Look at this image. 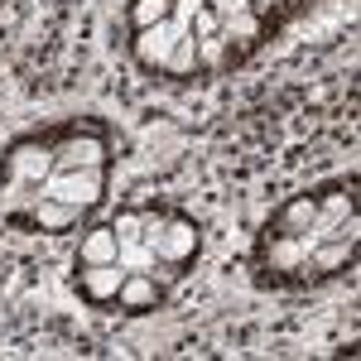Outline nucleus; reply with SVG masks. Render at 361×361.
Instances as JSON below:
<instances>
[{"label":"nucleus","mask_w":361,"mask_h":361,"mask_svg":"<svg viewBox=\"0 0 361 361\" xmlns=\"http://www.w3.org/2000/svg\"><path fill=\"white\" fill-rule=\"evenodd\" d=\"M39 188H44V197L73 202V207H82V212H87V207L102 197V173H97V169H68V173H63V169H54Z\"/></svg>","instance_id":"nucleus-1"},{"label":"nucleus","mask_w":361,"mask_h":361,"mask_svg":"<svg viewBox=\"0 0 361 361\" xmlns=\"http://www.w3.org/2000/svg\"><path fill=\"white\" fill-rule=\"evenodd\" d=\"M102 159H106V145L97 135H73V140H63L54 149V169H102Z\"/></svg>","instance_id":"nucleus-2"},{"label":"nucleus","mask_w":361,"mask_h":361,"mask_svg":"<svg viewBox=\"0 0 361 361\" xmlns=\"http://www.w3.org/2000/svg\"><path fill=\"white\" fill-rule=\"evenodd\" d=\"M178 39H183V34H178V25H169V20H159V25H149V29H140V39H135L140 63H154V68H164Z\"/></svg>","instance_id":"nucleus-3"},{"label":"nucleus","mask_w":361,"mask_h":361,"mask_svg":"<svg viewBox=\"0 0 361 361\" xmlns=\"http://www.w3.org/2000/svg\"><path fill=\"white\" fill-rule=\"evenodd\" d=\"M121 284H126V265H121V260L87 265V270H82V294H87V299H97V304L116 299V294H121Z\"/></svg>","instance_id":"nucleus-4"},{"label":"nucleus","mask_w":361,"mask_h":361,"mask_svg":"<svg viewBox=\"0 0 361 361\" xmlns=\"http://www.w3.org/2000/svg\"><path fill=\"white\" fill-rule=\"evenodd\" d=\"M197 246V231L193 222H164V231H159V241H154V250L164 255V260H188Z\"/></svg>","instance_id":"nucleus-5"},{"label":"nucleus","mask_w":361,"mask_h":361,"mask_svg":"<svg viewBox=\"0 0 361 361\" xmlns=\"http://www.w3.org/2000/svg\"><path fill=\"white\" fill-rule=\"evenodd\" d=\"M313 246H318L313 236H289V231H284L279 241H270V265H275V270H299Z\"/></svg>","instance_id":"nucleus-6"},{"label":"nucleus","mask_w":361,"mask_h":361,"mask_svg":"<svg viewBox=\"0 0 361 361\" xmlns=\"http://www.w3.org/2000/svg\"><path fill=\"white\" fill-rule=\"evenodd\" d=\"M34 217H39V226H44V231H68V226L82 222V207H73V202H58V197H39Z\"/></svg>","instance_id":"nucleus-7"},{"label":"nucleus","mask_w":361,"mask_h":361,"mask_svg":"<svg viewBox=\"0 0 361 361\" xmlns=\"http://www.w3.org/2000/svg\"><path fill=\"white\" fill-rule=\"evenodd\" d=\"M10 169L20 173V178H49L54 173V149H34V145H25V149H15L10 154Z\"/></svg>","instance_id":"nucleus-8"},{"label":"nucleus","mask_w":361,"mask_h":361,"mask_svg":"<svg viewBox=\"0 0 361 361\" xmlns=\"http://www.w3.org/2000/svg\"><path fill=\"white\" fill-rule=\"evenodd\" d=\"M82 260H87V265H106V260H121V236H116L111 226H97V231H87Z\"/></svg>","instance_id":"nucleus-9"},{"label":"nucleus","mask_w":361,"mask_h":361,"mask_svg":"<svg viewBox=\"0 0 361 361\" xmlns=\"http://www.w3.org/2000/svg\"><path fill=\"white\" fill-rule=\"evenodd\" d=\"M347 255H352V241H342V236H333L328 246H313V250H308L313 270H337V265H347Z\"/></svg>","instance_id":"nucleus-10"},{"label":"nucleus","mask_w":361,"mask_h":361,"mask_svg":"<svg viewBox=\"0 0 361 361\" xmlns=\"http://www.w3.org/2000/svg\"><path fill=\"white\" fill-rule=\"evenodd\" d=\"M313 217H318V202L313 197H294L284 207V231L289 236H304V226H313Z\"/></svg>","instance_id":"nucleus-11"},{"label":"nucleus","mask_w":361,"mask_h":361,"mask_svg":"<svg viewBox=\"0 0 361 361\" xmlns=\"http://www.w3.org/2000/svg\"><path fill=\"white\" fill-rule=\"evenodd\" d=\"M126 308H145V304H154V284L145 275H126V284H121V294H116Z\"/></svg>","instance_id":"nucleus-12"},{"label":"nucleus","mask_w":361,"mask_h":361,"mask_svg":"<svg viewBox=\"0 0 361 361\" xmlns=\"http://www.w3.org/2000/svg\"><path fill=\"white\" fill-rule=\"evenodd\" d=\"M169 5H173V0H135V5H130L135 29H149V25H159V20H169Z\"/></svg>","instance_id":"nucleus-13"},{"label":"nucleus","mask_w":361,"mask_h":361,"mask_svg":"<svg viewBox=\"0 0 361 361\" xmlns=\"http://www.w3.org/2000/svg\"><path fill=\"white\" fill-rule=\"evenodd\" d=\"M217 34H222V39H255V15H250V10H236V15L222 20Z\"/></svg>","instance_id":"nucleus-14"},{"label":"nucleus","mask_w":361,"mask_h":361,"mask_svg":"<svg viewBox=\"0 0 361 361\" xmlns=\"http://www.w3.org/2000/svg\"><path fill=\"white\" fill-rule=\"evenodd\" d=\"M318 217H323V222H347V217H352V197L347 193H328L323 207H318Z\"/></svg>","instance_id":"nucleus-15"},{"label":"nucleus","mask_w":361,"mask_h":361,"mask_svg":"<svg viewBox=\"0 0 361 361\" xmlns=\"http://www.w3.org/2000/svg\"><path fill=\"white\" fill-rule=\"evenodd\" d=\"M193 63H197V44H193V39H178V44H173V54H169V63H164V68H173V73H188Z\"/></svg>","instance_id":"nucleus-16"},{"label":"nucleus","mask_w":361,"mask_h":361,"mask_svg":"<svg viewBox=\"0 0 361 361\" xmlns=\"http://www.w3.org/2000/svg\"><path fill=\"white\" fill-rule=\"evenodd\" d=\"M193 29H197V39H212V34L222 29V15H217L212 5H197L193 10Z\"/></svg>","instance_id":"nucleus-17"},{"label":"nucleus","mask_w":361,"mask_h":361,"mask_svg":"<svg viewBox=\"0 0 361 361\" xmlns=\"http://www.w3.org/2000/svg\"><path fill=\"white\" fill-rule=\"evenodd\" d=\"M140 226H145V222H140L135 212H121V217H116V226H111V231H116V236H121V246H126V241H135V236H140Z\"/></svg>","instance_id":"nucleus-18"},{"label":"nucleus","mask_w":361,"mask_h":361,"mask_svg":"<svg viewBox=\"0 0 361 361\" xmlns=\"http://www.w3.org/2000/svg\"><path fill=\"white\" fill-rule=\"evenodd\" d=\"M212 10H217V15H236V10H250V0H212Z\"/></svg>","instance_id":"nucleus-19"},{"label":"nucleus","mask_w":361,"mask_h":361,"mask_svg":"<svg viewBox=\"0 0 361 361\" xmlns=\"http://www.w3.org/2000/svg\"><path fill=\"white\" fill-rule=\"evenodd\" d=\"M250 5H270V0H250Z\"/></svg>","instance_id":"nucleus-20"}]
</instances>
